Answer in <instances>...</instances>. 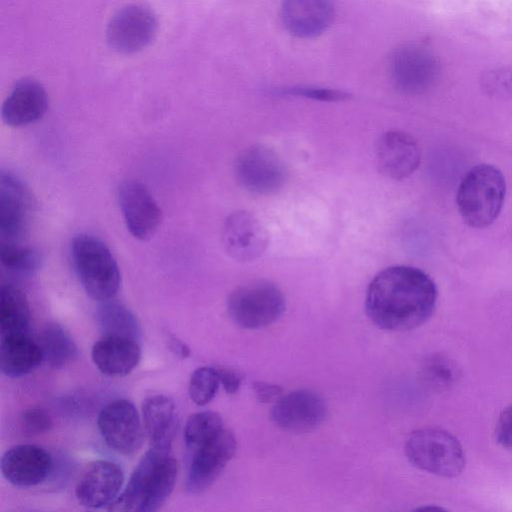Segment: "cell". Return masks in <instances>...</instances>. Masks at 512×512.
I'll use <instances>...</instances> for the list:
<instances>
[{
  "instance_id": "52a82bcc",
  "label": "cell",
  "mask_w": 512,
  "mask_h": 512,
  "mask_svg": "<svg viewBox=\"0 0 512 512\" xmlns=\"http://www.w3.org/2000/svg\"><path fill=\"white\" fill-rule=\"evenodd\" d=\"M234 171L241 187L256 195L277 192L287 179V169L280 156L261 144L242 150L236 158Z\"/></svg>"
},
{
  "instance_id": "e575fe53",
  "label": "cell",
  "mask_w": 512,
  "mask_h": 512,
  "mask_svg": "<svg viewBox=\"0 0 512 512\" xmlns=\"http://www.w3.org/2000/svg\"><path fill=\"white\" fill-rule=\"evenodd\" d=\"M216 369L218 372L220 384L223 386L224 390L228 394L236 393L241 386L243 375L239 371L232 368L219 367Z\"/></svg>"
},
{
  "instance_id": "8fae6325",
  "label": "cell",
  "mask_w": 512,
  "mask_h": 512,
  "mask_svg": "<svg viewBox=\"0 0 512 512\" xmlns=\"http://www.w3.org/2000/svg\"><path fill=\"white\" fill-rule=\"evenodd\" d=\"M236 448V438L226 428L196 448L188 471L186 490L191 494L207 490L233 458Z\"/></svg>"
},
{
  "instance_id": "7c38bea8",
  "label": "cell",
  "mask_w": 512,
  "mask_h": 512,
  "mask_svg": "<svg viewBox=\"0 0 512 512\" xmlns=\"http://www.w3.org/2000/svg\"><path fill=\"white\" fill-rule=\"evenodd\" d=\"M118 201L130 234L141 241L151 239L161 224L162 213L146 186L134 179L123 181L118 188Z\"/></svg>"
},
{
  "instance_id": "9a60e30c",
  "label": "cell",
  "mask_w": 512,
  "mask_h": 512,
  "mask_svg": "<svg viewBox=\"0 0 512 512\" xmlns=\"http://www.w3.org/2000/svg\"><path fill=\"white\" fill-rule=\"evenodd\" d=\"M222 243L231 258L249 262L267 249L269 236L262 222L248 211H236L224 221Z\"/></svg>"
},
{
  "instance_id": "ba28073f",
  "label": "cell",
  "mask_w": 512,
  "mask_h": 512,
  "mask_svg": "<svg viewBox=\"0 0 512 512\" xmlns=\"http://www.w3.org/2000/svg\"><path fill=\"white\" fill-rule=\"evenodd\" d=\"M157 30L158 20L150 8L129 4L118 9L110 18L106 27V41L119 54H134L153 42Z\"/></svg>"
},
{
  "instance_id": "4316f807",
  "label": "cell",
  "mask_w": 512,
  "mask_h": 512,
  "mask_svg": "<svg viewBox=\"0 0 512 512\" xmlns=\"http://www.w3.org/2000/svg\"><path fill=\"white\" fill-rule=\"evenodd\" d=\"M0 259L6 269L23 275L34 274L42 264L37 249L19 242H1Z\"/></svg>"
},
{
  "instance_id": "44dd1931",
  "label": "cell",
  "mask_w": 512,
  "mask_h": 512,
  "mask_svg": "<svg viewBox=\"0 0 512 512\" xmlns=\"http://www.w3.org/2000/svg\"><path fill=\"white\" fill-rule=\"evenodd\" d=\"M93 363L100 372L109 376L129 374L140 362L141 349L137 340L103 335L97 340L91 351Z\"/></svg>"
},
{
  "instance_id": "2e32d148",
  "label": "cell",
  "mask_w": 512,
  "mask_h": 512,
  "mask_svg": "<svg viewBox=\"0 0 512 512\" xmlns=\"http://www.w3.org/2000/svg\"><path fill=\"white\" fill-rule=\"evenodd\" d=\"M123 483L121 467L112 461L96 460L86 466L77 480L75 496L87 508H107L118 497Z\"/></svg>"
},
{
  "instance_id": "5b68a950",
  "label": "cell",
  "mask_w": 512,
  "mask_h": 512,
  "mask_svg": "<svg viewBox=\"0 0 512 512\" xmlns=\"http://www.w3.org/2000/svg\"><path fill=\"white\" fill-rule=\"evenodd\" d=\"M405 454L418 469L442 477H455L465 466V455L459 441L439 428L414 431L406 441Z\"/></svg>"
},
{
  "instance_id": "9c48e42d",
  "label": "cell",
  "mask_w": 512,
  "mask_h": 512,
  "mask_svg": "<svg viewBox=\"0 0 512 512\" xmlns=\"http://www.w3.org/2000/svg\"><path fill=\"white\" fill-rule=\"evenodd\" d=\"M389 71L398 90L406 94H420L436 82L439 64L427 48L418 44H405L391 55Z\"/></svg>"
},
{
  "instance_id": "8992f818",
  "label": "cell",
  "mask_w": 512,
  "mask_h": 512,
  "mask_svg": "<svg viewBox=\"0 0 512 512\" xmlns=\"http://www.w3.org/2000/svg\"><path fill=\"white\" fill-rule=\"evenodd\" d=\"M227 310L240 327L257 329L277 321L285 311L282 291L267 280H254L237 287L228 297Z\"/></svg>"
},
{
  "instance_id": "83f0119b",
  "label": "cell",
  "mask_w": 512,
  "mask_h": 512,
  "mask_svg": "<svg viewBox=\"0 0 512 512\" xmlns=\"http://www.w3.org/2000/svg\"><path fill=\"white\" fill-rule=\"evenodd\" d=\"M224 428L221 416L214 411H201L189 416L184 439L189 448L196 449Z\"/></svg>"
},
{
  "instance_id": "603a6c76",
  "label": "cell",
  "mask_w": 512,
  "mask_h": 512,
  "mask_svg": "<svg viewBox=\"0 0 512 512\" xmlns=\"http://www.w3.org/2000/svg\"><path fill=\"white\" fill-rule=\"evenodd\" d=\"M142 416L150 446L171 448L176 426L172 400L164 395L146 398L142 404Z\"/></svg>"
},
{
  "instance_id": "836d02e7",
  "label": "cell",
  "mask_w": 512,
  "mask_h": 512,
  "mask_svg": "<svg viewBox=\"0 0 512 512\" xmlns=\"http://www.w3.org/2000/svg\"><path fill=\"white\" fill-rule=\"evenodd\" d=\"M252 389L258 401L270 403L277 401L282 396V387L262 381H256L252 384Z\"/></svg>"
},
{
  "instance_id": "d590c367",
  "label": "cell",
  "mask_w": 512,
  "mask_h": 512,
  "mask_svg": "<svg viewBox=\"0 0 512 512\" xmlns=\"http://www.w3.org/2000/svg\"><path fill=\"white\" fill-rule=\"evenodd\" d=\"M168 346L170 350L181 359H185L190 355L189 347L176 337L169 338Z\"/></svg>"
},
{
  "instance_id": "5bb4252c",
  "label": "cell",
  "mask_w": 512,
  "mask_h": 512,
  "mask_svg": "<svg viewBox=\"0 0 512 512\" xmlns=\"http://www.w3.org/2000/svg\"><path fill=\"white\" fill-rule=\"evenodd\" d=\"M327 406L317 393L299 389L281 396L271 418L276 426L291 433H305L317 428L325 419Z\"/></svg>"
},
{
  "instance_id": "d4e9b609",
  "label": "cell",
  "mask_w": 512,
  "mask_h": 512,
  "mask_svg": "<svg viewBox=\"0 0 512 512\" xmlns=\"http://www.w3.org/2000/svg\"><path fill=\"white\" fill-rule=\"evenodd\" d=\"M43 361L52 368H62L77 356V346L71 335L58 323H47L41 330L38 341Z\"/></svg>"
},
{
  "instance_id": "d6a6232c",
  "label": "cell",
  "mask_w": 512,
  "mask_h": 512,
  "mask_svg": "<svg viewBox=\"0 0 512 512\" xmlns=\"http://www.w3.org/2000/svg\"><path fill=\"white\" fill-rule=\"evenodd\" d=\"M495 437L501 446L512 450V404L502 411L496 425Z\"/></svg>"
},
{
  "instance_id": "ffe728a7",
  "label": "cell",
  "mask_w": 512,
  "mask_h": 512,
  "mask_svg": "<svg viewBox=\"0 0 512 512\" xmlns=\"http://www.w3.org/2000/svg\"><path fill=\"white\" fill-rule=\"evenodd\" d=\"M334 17L332 0H283L281 19L286 30L298 38L323 33Z\"/></svg>"
},
{
  "instance_id": "277c9868",
  "label": "cell",
  "mask_w": 512,
  "mask_h": 512,
  "mask_svg": "<svg viewBox=\"0 0 512 512\" xmlns=\"http://www.w3.org/2000/svg\"><path fill=\"white\" fill-rule=\"evenodd\" d=\"M72 261L87 295L99 302L111 300L121 285V273L107 245L89 234L74 237Z\"/></svg>"
},
{
  "instance_id": "f546056e",
  "label": "cell",
  "mask_w": 512,
  "mask_h": 512,
  "mask_svg": "<svg viewBox=\"0 0 512 512\" xmlns=\"http://www.w3.org/2000/svg\"><path fill=\"white\" fill-rule=\"evenodd\" d=\"M484 91L493 97L512 96V68H494L484 73L481 80Z\"/></svg>"
},
{
  "instance_id": "7402d4cb",
  "label": "cell",
  "mask_w": 512,
  "mask_h": 512,
  "mask_svg": "<svg viewBox=\"0 0 512 512\" xmlns=\"http://www.w3.org/2000/svg\"><path fill=\"white\" fill-rule=\"evenodd\" d=\"M1 372L8 377H21L35 370L43 361L38 342L27 333L1 335Z\"/></svg>"
},
{
  "instance_id": "30bf717a",
  "label": "cell",
  "mask_w": 512,
  "mask_h": 512,
  "mask_svg": "<svg viewBox=\"0 0 512 512\" xmlns=\"http://www.w3.org/2000/svg\"><path fill=\"white\" fill-rule=\"evenodd\" d=\"M99 431L106 444L119 454L131 456L143 443V427L134 404L117 399L105 405L97 418Z\"/></svg>"
},
{
  "instance_id": "ac0fdd59",
  "label": "cell",
  "mask_w": 512,
  "mask_h": 512,
  "mask_svg": "<svg viewBox=\"0 0 512 512\" xmlns=\"http://www.w3.org/2000/svg\"><path fill=\"white\" fill-rule=\"evenodd\" d=\"M52 468L50 453L33 444H20L8 449L1 458L3 477L22 488L42 483Z\"/></svg>"
},
{
  "instance_id": "4dcf8cb0",
  "label": "cell",
  "mask_w": 512,
  "mask_h": 512,
  "mask_svg": "<svg viewBox=\"0 0 512 512\" xmlns=\"http://www.w3.org/2000/svg\"><path fill=\"white\" fill-rule=\"evenodd\" d=\"M20 424L25 434L40 435L51 429L52 419L44 409L31 407L21 414Z\"/></svg>"
},
{
  "instance_id": "e0dca14e",
  "label": "cell",
  "mask_w": 512,
  "mask_h": 512,
  "mask_svg": "<svg viewBox=\"0 0 512 512\" xmlns=\"http://www.w3.org/2000/svg\"><path fill=\"white\" fill-rule=\"evenodd\" d=\"M376 165L381 174L402 180L413 174L421 161L416 140L407 132L389 130L383 133L375 146Z\"/></svg>"
},
{
  "instance_id": "d6986e66",
  "label": "cell",
  "mask_w": 512,
  "mask_h": 512,
  "mask_svg": "<svg viewBox=\"0 0 512 512\" xmlns=\"http://www.w3.org/2000/svg\"><path fill=\"white\" fill-rule=\"evenodd\" d=\"M48 108V96L36 80L22 79L15 83L1 108L3 122L13 128L23 127L41 119Z\"/></svg>"
},
{
  "instance_id": "cb8c5ba5",
  "label": "cell",
  "mask_w": 512,
  "mask_h": 512,
  "mask_svg": "<svg viewBox=\"0 0 512 512\" xmlns=\"http://www.w3.org/2000/svg\"><path fill=\"white\" fill-rule=\"evenodd\" d=\"M31 320L30 307L25 294L11 284L0 289L1 335L27 333Z\"/></svg>"
},
{
  "instance_id": "f1b7e54d",
  "label": "cell",
  "mask_w": 512,
  "mask_h": 512,
  "mask_svg": "<svg viewBox=\"0 0 512 512\" xmlns=\"http://www.w3.org/2000/svg\"><path fill=\"white\" fill-rule=\"evenodd\" d=\"M220 385L218 372L213 367H199L189 381L190 399L199 406L208 404L216 395Z\"/></svg>"
},
{
  "instance_id": "1f68e13d",
  "label": "cell",
  "mask_w": 512,
  "mask_h": 512,
  "mask_svg": "<svg viewBox=\"0 0 512 512\" xmlns=\"http://www.w3.org/2000/svg\"><path fill=\"white\" fill-rule=\"evenodd\" d=\"M280 93L328 102L343 101L349 98V95L343 91L318 87H289L282 89Z\"/></svg>"
},
{
  "instance_id": "6da1fadb",
  "label": "cell",
  "mask_w": 512,
  "mask_h": 512,
  "mask_svg": "<svg viewBox=\"0 0 512 512\" xmlns=\"http://www.w3.org/2000/svg\"><path fill=\"white\" fill-rule=\"evenodd\" d=\"M436 300V286L424 271L396 265L383 269L372 279L366 291L365 310L376 326L405 331L426 322Z\"/></svg>"
},
{
  "instance_id": "4fadbf2b",
  "label": "cell",
  "mask_w": 512,
  "mask_h": 512,
  "mask_svg": "<svg viewBox=\"0 0 512 512\" xmlns=\"http://www.w3.org/2000/svg\"><path fill=\"white\" fill-rule=\"evenodd\" d=\"M25 185L13 174H0L1 242H20L28 232L33 205Z\"/></svg>"
},
{
  "instance_id": "3957f363",
  "label": "cell",
  "mask_w": 512,
  "mask_h": 512,
  "mask_svg": "<svg viewBox=\"0 0 512 512\" xmlns=\"http://www.w3.org/2000/svg\"><path fill=\"white\" fill-rule=\"evenodd\" d=\"M506 182L493 165L480 164L463 177L456 203L462 219L472 227L489 226L498 217L505 198Z\"/></svg>"
},
{
  "instance_id": "7a4b0ae2",
  "label": "cell",
  "mask_w": 512,
  "mask_h": 512,
  "mask_svg": "<svg viewBox=\"0 0 512 512\" xmlns=\"http://www.w3.org/2000/svg\"><path fill=\"white\" fill-rule=\"evenodd\" d=\"M178 463L171 448L150 446L140 459L122 493L107 507L110 511L153 512L172 493Z\"/></svg>"
},
{
  "instance_id": "484cf974",
  "label": "cell",
  "mask_w": 512,
  "mask_h": 512,
  "mask_svg": "<svg viewBox=\"0 0 512 512\" xmlns=\"http://www.w3.org/2000/svg\"><path fill=\"white\" fill-rule=\"evenodd\" d=\"M103 335L122 336L137 340L140 326L136 316L123 303L107 300L101 302L97 312Z\"/></svg>"
}]
</instances>
